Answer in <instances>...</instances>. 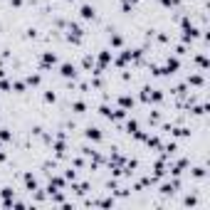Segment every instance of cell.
<instances>
[{
	"label": "cell",
	"mask_w": 210,
	"mask_h": 210,
	"mask_svg": "<svg viewBox=\"0 0 210 210\" xmlns=\"http://www.w3.org/2000/svg\"><path fill=\"white\" fill-rule=\"evenodd\" d=\"M62 74L64 77H74V67L72 64H62Z\"/></svg>",
	"instance_id": "3957f363"
},
{
	"label": "cell",
	"mask_w": 210,
	"mask_h": 210,
	"mask_svg": "<svg viewBox=\"0 0 210 210\" xmlns=\"http://www.w3.org/2000/svg\"><path fill=\"white\" fill-rule=\"evenodd\" d=\"M2 158H5V153H2V151H0V161H2Z\"/></svg>",
	"instance_id": "ba28073f"
},
{
	"label": "cell",
	"mask_w": 210,
	"mask_h": 210,
	"mask_svg": "<svg viewBox=\"0 0 210 210\" xmlns=\"http://www.w3.org/2000/svg\"><path fill=\"white\" fill-rule=\"evenodd\" d=\"M55 62H57V57H55V55H50V52H47V55H45V64H55Z\"/></svg>",
	"instance_id": "277c9868"
},
{
	"label": "cell",
	"mask_w": 210,
	"mask_h": 210,
	"mask_svg": "<svg viewBox=\"0 0 210 210\" xmlns=\"http://www.w3.org/2000/svg\"><path fill=\"white\" fill-rule=\"evenodd\" d=\"M0 139H5V141L10 139V134H7V129H0Z\"/></svg>",
	"instance_id": "52a82bcc"
},
{
	"label": "cell",
	"mask_w": 210,
	"mask_h": 210,
	"mask_svg": "<svg viewBox=\"0 0 210 210\" xmlns=\"http://www.w3.org/2000/svg\"><path fill=\"white\" fill-rule=\"evenodd\" d=\"M178 69V60H168V72H175Z\"/></svg>",
	"instance_id": "5b68a950"
},
{
	"label": "cell",
	"mask_w": 210,
	"mask_h": 210,
	"mask_svg": "<svg viewBox=\"0 0 210 210\" xmlns=\"http://www.w3.org/2000/svg\"><path fill=\"white\" fill-rule=\"evenodd\" d=\"M25 183H27L30 188H35V178H32V175H27V178H25Z\"/></svg>",
	"instance_id": "8992f818"
},
{
	"label": "cell",
	"mask_w": 210,
	"mask_h": 210,
	"mask_svg": "<svg viewBox=\"0 0 210 210\" xmlns=\"http://www.w3.org/2000/svg\"><path fill=\"white\" fill-rule=\"evenodd\" d=\"M82 17H84V20H92V17H94V7L82 5Z\"/></svg>",
	"instance_id": "6da1fadb"
},
{
	"label": "cell",
	"mask_w": 210,
	"mask_h": 210,
	"mask_svg": "<svg viewBox=\"0 0 210 210\" xmlns=\"http://www.w3.org/2000/svg\"><path fill=\"white\" fill-rule=\"evenodd\" d=\"M87 136H89L92 141H99V139H102V134H99V129H89V131H87Z\"/></svg>",
	"instance_id": "7a4b0ae2"
}]
</instances>
